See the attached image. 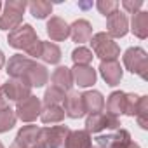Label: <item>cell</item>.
Instances as JSON below:
<instances>
[{
    "label": "cell",
    "instance_id": "cell-1",
    "mask_svg": "<svg viewBox=\"0 0 148 148\" xmlns=\"http://www.w3.org/2000/svg\"><path fill=\"white\" fill-rule=\"evenodd\" d=\"M26 7H28V4L25 0H7L4 12L0 14V30L12 32L18 26H21Z\"/></svg>",
    "mask_w": 148,
    "mask_h": 148
},
{
    "label": "cell",
    "instance_id": "cell-2",
    "mask_svg": "<svg viewBox=\"0 0 148 148\" xmlns=\"http://www.w3.org/2000/svg\"><path fill=\"white\" fill-rule=\"evenodd\" d=\"M91 45L94 54L101 61H112V59H117V56H120L119 44L105 32H99L94 37H91Z\"/></svg>",
    "mask_w": 148,
    "mask_h": 148
},
{
    "label": "cell",
    "instance_id": "cell-3",
    "mask_svg": "<svg viewBox=\"0 0 148 148\" xmlns=\"http://www.w3.org/2000/svg\"><path fill=\"white\" fill-rule=\"evenodd\" d=\"M124 66L143 80H148V54L141 47H129L124 52Z\"/></svg>",
    "mask_w": 148,
    "mask_h": 148
},
{
    "label": "cell",
    "instance_id": "cell-4",
    "mask_svg": "<svg viewBox=\"0 0 148 148\" xmlns=\"http://www.w3.org/2000/svg\"><path fill=\"white\" fill-rule=\"evenodd\" d=\"M37 40H38V37H37V32L33 30L32 25H21V26H18L16 30L9 32V37H7V42H9L11 47L21 49V51H25V52H26Z\"/></svg>",
    "mask_w": 148,
    "mask_h": 148
},
{
    "label": "cell",
    "instance_id": "cell-5",
    "mask_svg": "<svg viewBox=\"0 0 148 148\" xmlns=\"http://www.w3.org/2000/svg\"><path fill=\"white\" fill-rule=\"evenodd\" d=\"M70 129L66 125H54V127H40L38 143L45 148H61L68 136Z\"/></svg>",
    "mask_w": 148,
    "mask_h": 148
},
{
    "label": "cell",
    "instance_id": "cell-6",
    "mask_svg": "<svg viewBox=\"0 0 148 148\" xmlns=\"http://www.w3.org/2000/svg\"><path fill=\"white\" fill-rule=\"evenodd\" d=\"M120 120L119 117L108 113V112H99L94 115H89L86 120V131L91 132H101L103 129H119Z\"/></svg>",
    "mask_w": 148,
    "mask_h": 148
},
{
    "label": "cell",
    "instance_id": "cell-7",
    "mask_svg": "<svg viewBox=\"0 0 148 148\" xmlns=\"http://www.w3.org/2000/svg\"><path fill=\"white\" fill-rule=\"evenodd\" d=\"M5 96L9 98V101L12 103H21L23 99L32 96V86L23 80V79H9L4 86H2Z\"/></svg>",
    "mask_w": 148,
    "mask_h": 148
},
{
    "label": "cell",
    "instance_id": "cell-8",
    "mask_svg": "<svg viewBox=\"0 0 148 148\" xmlns=\"http://www.w3.org/2000/svg\"><path fill=\"white\" fill-rule=\"evenodd\" d=\"M131 145V134L125 129H119L115 134L98 136L91 148H127Z\"/></svg>",
    "mask_w": 148,
    "mask_h": 148
},
{
    "label": "cell",
    "instance_id": "cell-9",
    "mask_svg": "<svg viewBox=\"0 0 148 148\" xmlns=\"http://www.w3.org/2000/svg\"><path fill=\"white\" fill-rule=\"evenodd\" d=\"M40 112H42V103L37 96H30V98L23 99L16 106V117L21 119L23 122L37 120V117H40Z\"/></svg>",
    "mask_w": 148,
    "mask_h": 148
},
{
    "label": "cell",
    "instance_id": "cell-10",
    "mask_svg": "<svg viewBox=\"0 0 148 148\" xmlns=\"http://www.w3.org/2000/svg\"><path fill=\"white\" fill-rule=\"evenodd\" d=\"M129 32V21L125 18V14L115 11L113 14H110L106 18V33L115 40L120 37H125Z\"/></svg>",
    "mask_w": 148,
    "mask_h": 148
},
{
    "label": "cell",
    "instance_id": "cell-11",
    "mask_svg": "<svg viewBox=\"0 0 148 148\" xmlns=\"http://www.w3.org/2000/svg\"><path fill=\"white\" fill-rule=\"evenodd\" d=\"M99 73L103 80L106 82V86H119L120 80H122V75H124V70L120 66V63L117 59H112V61H101L99 64Z\"/></svg>",
    "mask_w": 148,
    "mask_h": 148
},
{
    "label": "cell",
    "instance_id": "cell-12",
    "mask_svg": "<svg viewBox=\"0 0 148 148\" xmlns=\"http://www.w3.org/2000/svg\"><path fill=\"white\" fill-rule=\"evenodd\" d=\"M71 77L79 87H89L96 84V70L91 64H75L71 68Z\"/></svg>",
    "mask_w": 148,
    "mask_h": 148
},
{
    "label": "cell",
    "instance_id": "cell-13",
    "mask_svg": "<svg viewBox=\"0 0 148 148\" xmlns=\"http://www.w3.org/2000/svg\"><path fill=\"white\" fill-rule=\"evenodd\" d=\"M32 61H33V59H30L28 56L14 54V56L9 59V63H7V70H5L7 75H9L11 79H25V75H26V71H28Z\"/></svg>",
    "mask_w": 148,
    "mask_h": 148
},
{
    "label": "cell",
    "instance_id": "cell-14",
    "mask_svg": "<svg viewBox=\"0 0 148 148\" xmlns=\"http://www.w3.org/2000/svg\"><path fill=\"white\" fill-rule=\"evenodd\" d=\"M23 80H26L32 87H44L47 84V80H49L47 68L44 64L37 63V61H32V64H30V68H28Z\"/></svg>",
    "mask_w": 148,
    "mask_h": 148
},
{
    "label": "cell",
    "instance_id": "cell-15",
    "mask_svg": "<svg viewBox=\"0 0 148 148\" xmlns=\"http://www.w3.org/2000/svg\"><path fill=\"white\" fill-rule=\"evenodd\" d=\"M45 28H47L49 38L54 40V42H61V40H66L70 37V25L64 19L58 18V16H52L47 21V26Z\"/></svg>",
    "mask_w": 148,
    "mask_h": 148
},
{
    "label": "cell",
    "instance_id": "cell-16",
    "mask_svg": "<svg viewBox=\"0 0 148 148\" xmlns=\"http://www.w3.org/2000/svg\"><path fill=\"white\" fill-rule=\"evenodd\" d=\"M63 103H64V106H63L64 115H68L70 119H80V117H84L86 112H84V105H82V94H79L75 91H70Z\"/></svg>",
    "mask_w": 148,
    "mask_h": 148
},
{
    "label": "cell",
    "instance_id": "cell-17",
    "mask_svg": "<svg viewBox=\"0 0 148 148\" xmlns=\"http://www.w3.org/2000/svg\"><path fill=\"white\" fill-rule=\"evenodd\" d=\"M82 105H84V112L89 115L99 113L105 108V98L99 91H86L82 94Z\"/></svg>",
    "mask_w": 148,
    "mask_h": 148
},
{
    "label": "cell",
    "instance_id": "cell-18",
    "mask_svg": "<svg viewBox=\"0 0 148 148\" xmlns=\"http://www.w3.org/2000/svg\"><path fill=\"white\" fill-rule=\"evenodd\" d=\"M70 37L73 38V42L77 44H84V42H89L91 37H92V26L89 21L86 19H77L70 26Z\"/></svg>",
    "mask_w": 148,
    "mask_h": 148
},
{
    "label": "cell",
    "instance_id": "cell-19",
    "mask_svg": "<svg viewBox=\"0 0 148 148\" xmlns=\"http://www.w3.org/2000/svg\"><path fill=\"white\" fill-rule=\"evenodd\" d=\"M92 139L91 134L84 131H70L66 139H64V148H91Z\"/></svg>",
    "mask_w": 148,
    "mask_h": 148
},
{
    "label": "cell",
    "instance_id": "cell-20",
    "mask_svg": "<svg viewBox=\"0 0 148 148\" xmlns=\"http://www.w3.org/2000/svg\"><path fill=\"white\" fill-rule=\"evenodd\" d=\"M52 84L54 87L61 89V91H71L73 87V77H71V68L66 66H58L52 73Z\"/></svg>",
    "mask_w": 148,
    "mask_h": 148
},
{
    "label": "cell",
    "instance_id": "cell-21",
    "mask_svg": "<svg viewBox=\"0 0 148 148\" xmlns=\"http://www.w3.org/2000/svg\"><path fill=\"white\" fill-rule=\"evenodd\" d=\"M38 136H40V127L37 125H25L18 131L16 136V143L23 145L25 148H32L38 143Z\"/></svg>",
    "mask_w": 148,
    "mask_h": 148
},
{
    "label": "cell",
    "instance_id": "cell-22",
    "mask_svg": "<svg viewBox=\"0 0 148 148\" xmlns=\"http://www.w3.org/2000/svg\"><path fill=\"white\" fill-rule=\"evenodd\" d=\"M131 32L145 40L148 37V12L146 11H139L136 14H132V19H131Z\"/></svg>",
    "mask_w": 148,
    "mask_h": 148
},
{
    "label": "cell",
    "instance_id": "cell-23",
    "mask_svg": "<svg viewBox=\"0 0 148 148\" xmlns=\"http://www.w3.org/2000/svg\"><path fill=\"white\" fill-rule=\"evenodd\" d=\"M124 108H125V92H122V91H113V92L108 96L106 112L117 117V115H122V113H124Z\"/></svg>",
    "mask_w": 148,
    "mask_h": 148
},
{
    "label": "cell",
    "instance_id": "cell-24",
    "mask_svg": "<svg viewBox=\"0 0 148 148\" xmlns=\"http://www.w3.org/2000/svg\"><path fill=\"white\" fill-rule=\"evenodd\" d=\"M40 59L44 63H49V64H58L61 61V49L52 42H42Z\"/></svg>",
    "mask_w": 148,
    "mask_h": 148
},
{
    "label": "cell",
    "instance_id": "cell-25",
    "mask_svg": "<svg viewBox=\"0 0 148 148\" xmlns=\"http://www.w3.org/2000/svg\"><path fill=\"white\" fill-rule=\"evenodd\" d=\"M30 14L37 19H45L51 12H52V4L45 2V0H32L28 4Z\"/></svg>",
    "mask_w": 148,
    "mask_h": 148
},
{
    "label": "cell",
    "instance_id": "cell-26",
    "mask_svg": "<svg viewBox=\"0 0 148 148\" xmlns=\"http://www.w3.org/2000/svg\"><path fill=\"white\" fill-rule=\"evenodd\" d=\"M64 119L63 106H45L40 112V120L44 124H58Z\"/></svg>",
    "mask_w": 148,
    "mask_h": 148
},
{
    "label": "cell",
    "instance_id": "cell-27",
    "mask_svg": "<svg viewBox=\"0 0 148 148\" xmlns=\"http://www.w3.org/2000/svg\"><path fill=\"white\" fill-rule=\"evenodd\" d=\"M64 98H66L64 91H61V89L51 86V87L45 91V94H44V105H45V106H59V105L64 101Z\"/></svg>",
    "mask_w": 148,
    "mask_h": 148
},
{
    "label": "cell",
    "instance_id": "cell-28",
    "mask_svg": "<svg viewBox=\"0 0 148 148\" xmlns=\"http://www.w3.org/2000/svg\"><path fill=\"white\" fill-rule=\"evenodd\" d=\"M134 117L141 129H148V96H139V103Z\"/></svg>",
    "mask_w": 148,
    "mask_h": 148
},
{
    "label": "cell",
    "instance_id": "cell-29",
    "mask_svg": "<svg viewBox=\"0 0 148 148\" xmlns=\"http://www.w3.org/2000/svg\"><path fill=\"white\" fill-rule=\"evenodd\" d=\"M16 112L7 108V110H0V132H7L16 125Z\"/></svg>",
    "mask_w": 148,
    "mask_h": 148
},
{
    "label": "cell",
    "instance_id": "cell-30",
    "mask_svg": "<svg viewBox=\"0 0 148 148\" xmlns=\"http://www.w3.org/2000/svg\"><path fill=\"white\" fill-rule=\"evenodd\" d=\"M92 58V51H89L87 47H77L71 52V59L75 64H91Z\"/></svg>",
    "mask_w": 148,
    "mask_h": 148
},
{
    "label": "cell",
    "instance_id": "cell-31",
    "mask_svg": "<svg viewBox=\"0 0 148 148\" xmlns=\"http://www.w3.org/2000/svg\"><path fill=\"white\" fill-rule=\"evenodd\" d=\"M96 7H98V11L103 16L108 18L110 14H113L115 11H119V2H115V0H98Z\"/></svg>",
    "mask_w": 148,
    "mask_h": 148
},
{
    "label": "cell",
    "instance_id": "cell-32",
    "mask_svg": "<svg viewBox=\"0 0 148 148\" xmlns=\"http://www.w3.org/2000/svg\"><path fill=\"white\" fill-rule=\"evenodd\" d=\"M138 103H139V96L138 94H127L125 92V108H124V113L129 115V117H134L136 115V110H138Z\"/></svg>",
    "mask_w": 148,
    "mask_h": 148
},
{
    "label": "cell",
    "instance_id": "cell-33",
    "mask_svg": "<svg viewBox=\"0 0 148 148\" xmlns=\"http://www.w3.org/2000/svg\"><path fill=\"white\" fill-rule=\"evenodd\" d=\"M122 7H124L127 12L136 14V12H139V9L143 7V0H124V2H122Z\"/></svg>",
    "mask_w": 148,
    "mask_h": 148
},
{
    "label": "cell",
    "instance_id": "cell-34",
    "mask_svg": "<svg viewBox=\"0 0 148 148\" xmlns=\"http://www.w3.org/2000/svg\"><path fill=\"white\" fill-rule=\"evenodd\" d=\"M40 52H42V40H37V42L26 51V54L32 56V58H40Z\"/></svg>",
    "mask_w": 148,
    "mask_h": 148
},
{
    "label": "cell",
    "instance_id": "cell-35",
    "mask_svg": "<svg viewBox=\"0 0 148 148\" xmlns=\"http://www.w3.org/2000/svg\"><path fill=\"white\" fill-rule=\"evenodd\" d=\"M7 108H11V101H9V98L5 96L4 89L0 87V110H7Z\"/></svg>",
    "mask_w": 148,
    "mask_h": 148
},
{
    "label": "cell",
    "instance_id": "cell-36",
    "mask_svg": "<svg viewBox=\"0 0 148 148\" xmlns=\"http://www.w3.org/2000/svg\"><path fill=\"white\" fill-rule=\"evenodd\" d=\"M5 64V56H4V52L2 51H0V68H2Z\"/></svg>",
    "mask_w": 148,
    "mask_h": 148
},
{
    "label": "cell",
    "instance_id": "cell-37",
    "mask_svg": "<svg viewBox=\"0 0 148 148\" xmlns=\"http://www.w3.org/2000/svg\"><path fill=\"white\" fill-rule=\"evenodd\" d=\"M9 148H25V146H23V145H19V143H16V141H14V143H12V145H11V146H9Z\"/></svg>",
    "mask_w": 148,
    "mask_h": 148
},
{
    "label": "cell",
    "instance_id": "cell-38",
    "mask_svg": "<svg viewBox=\"0 0 148 148\" xmlns=\"http://www.w3.org/2000/svg\"><path fill=\"white\" fill-rule=\"evenodd\" d=\"M127 148H139V145H136V143H132V141H131V145H129Z\"/></svg>",
    "mask_w": 148,
    "mask_h": 148
},
{
    "label": "cell",
    "instance_id": "cell-39",
    "mask_svg": "<svg viewBox=\"0 0 148 148\" xmlns=\"http://www.w3.org/2000/svg\"><path fill=\"white\" fill-rule=\"evenodd\" d=\"M32 148H45V146H44V145H40V143H37V145H35V146H32Z\"/></svg>",
    "mask_w": 148,
    "mask_h": 148
},
{
    "label": "cell",
    "instance_id": "cell-40",
    "mask_svg": "<svg viewBox=\"0 0 148 148\" xmlns=\"http://www.w3.org/2000/svg\"><path fill=\"white\" fill-rule=\"evenodd\" d=\"M0 148H4V145H2V141H0Z\"/></svg>",
    "mask_w": 148,
    "mask_h": 148
},
{
    "label": "cell",
    "instance_id": "cell-41",
    "mask_svg": "<svg viewBox=\"0 0 148 148\" xmlns=\"http://www.w3.org/2000/svg\"><path fill=\"white\" fill-rule=\"evenodd\" d=\"M0 11H2V2H0Z\"/></svg>",
    "mask_w": 148,
    "mask_h": 148
}]
</instances>
